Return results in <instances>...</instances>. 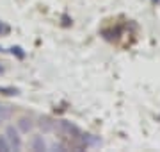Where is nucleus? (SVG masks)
I'll use <instances>...</instances> for the list:
<instances>
[{
    "label": "nucleus",
    "mask_w": 160,
    "mask_h": 152,
    "mask_svg": "<svg viewBox=\"0 0 160 152\" xmlns=\"http://www.w3.org/2000/svg\"><path fill=\"white\" fill-rule=\"evenodd\" d=\"M55 131H59L61 134L69 138V140H77V138L82 136L80 129L77 127L75 123L68 122V120H57V122H55Z\"/></svg>",
    "instance_id": "1"
},
{
    "label": "nucleus",
    "mask_w": 160,
    "mask_h": 152,
    "mask_svg": "<svg viewBox=\"0 0 160 152\" xmlns=\"http://www.w3.org/2000/svg\"><path fill=\"white\" fill-rule=\"evenodd\" d=\"M6 136H7V140H9V143H11V149H14V150H20L22 149V136H20V131L18 129L9 125L6 131Z\"/></svg>",
    "instance_id": "2"
},
{
    "label": "nucleus",
    "mask_w": 160,
    "mask_h": 152,
    "mask_svg": "<svg viewBox=\"0 0 160 152\" xmlns=\"http://www.w3.org/2000/svg\"><path fill=\"white\" fill-rule=\"evenodd\" d=\"M38 125H39V129L43 131V133H52V131H55V122H53L52 118H48V117L39 118Z\"/></svg>",
    "instance_id": "3"
},
{
    "label": "nucleus",
    "mask_w": 160,
    "mask_h": 152,
    "mask_svg": "<svg viewBox=\"0 0 160 152\" xmlns=\"http://www.w3.org/2000/svg\"><path fill=\"white\" fill-rule=\"evenodd\" d=\"M12 117V107L7 104H0V122H7Z\"/></svg>",
    "instance_id": "4"
},
{
    "label": "nucleus",
    "mask_w": 160,
    "mask_h": 152,
    "mask_svg": "<svg viewBox=\"0 0 160 152\" xmlns=\"http://www.w3.org/2000/svg\"><path fill=\"white\" fill-rule=\"evenodd\" d=\"M32 127H34V123H32L30 118H20L18 120V129L22 133H29V131H32Z\"/></svg>",
    "instance_id": "5"
},
{
    "label": "nucleus",
    "mask_w": 160,
    "mask_h": 152,
    "mask_svg": "<svg viewBox=\"0 0 160 152\" xmlns=\"http://www.w3.org/2000/svg\"><path fill=\"white\" fill-rule=\"evenodd\" d=\"M30 147H32V150H46V143L41 136H34L30 141Z\"/></svg>",
    "instance_id": "6"
},
{
    "label": "nucleus",
    "mask_w": 160,
    "mask_h": 152,
    "mask_svg": "<svg viewBox=\"0 0 160 152\" xmlns=\"http://www.w3.org/2000/svg\"><path fill=\"white\" fill-rule=\"evenodd\" d=\"M0 150L2 152L11 150V143H9V140H7V136H0Z\"/></svg>",
    "instance_id": "7"
},
{
    "label": "nucleus",
    "mask_w": 160,
    "mask_h": 152,
    "mask_svg": "<svg viewBox=\"0 0 160 152\" xmlns=\"http://www.w3.org/2000/svg\"><path fill=\"white\" fill-rule=\"evenodd\" d=\"M9 25H6V24H0V34H7L9 32Z\"/></svg>",
    "instance_id": "8"
}]
</instances>
